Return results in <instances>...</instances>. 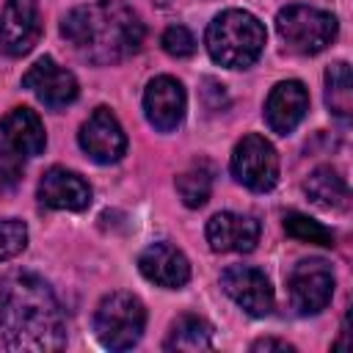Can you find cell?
<instances>
[{
	"label": "cell",
	"mask_w": 353,
	"mask_h": 353,
	"mask_svg": "<svg viewBox=\"0 0 353 353\" xmlns=\"http://www.w3.org/2000/svg\"><path fill=\"white\" fill-rule=\"evenodd\" d=\"M0 331L6 347L19 353H47L66 345L63 309L41 276L11 270L0 279Z\"/></svg>",
	"instance_id": "1"
},
{
	"label": "cell",
	"mask_w": 353,
	"mask_h": 353,
	"mask_svg": "<svg viewBox=\"0 0 353 353\" xmlns=\"http://www.w3.org/2000/svg\"><path fill=\"white\" fill-rule=\"evenodd\" d=\"M61 36L83 61L110 66L141 50L143 22L121 0H94L63 17Z\"/></svg>",
	"instance_id": "2"
},
{
	"label": "cell",
	"mask_w": 353,
	"mask_h": 353,
	"mask_svg": "<svg viewBox=\"0 0 353 353\" xmlns=\"http://www.w3.org/2000/svg\"><path fill=\"white\" fill-rule=\"evenodd\" d=\"M204 44L215 63L226 69H245L265 50V28L251 11L226 8L207 25Z\"/></svg>",
	"instance_id": "3"
},
{
	"label": "cell",
	"mask_w": 353,
	"mask_h": 353,
	"mask_svg": "<svg viewBox=\"0 0 353 353\" xmlns=\"http://www.w3.org/2000/svg\"><path fill=\"white\" fill-rule=\"evenodd\" d=\"M146 328V309L132 292H110L97 303L94 334L110 350H130Z\"/></svg>",
	"instance_id": "4"
},
{
	"label": "cell",
	"mask_w": 353,
	"mask_h": 353,
	"mask_svg": "<svg viewBox=\"0 0 353 353\" xmlns=\"http://www.w3.org/2000/svg\"><path fill=\"white\" fill-rule=\"evenodd\" d=\"M276 30L287 50L314 55L336 36V17L314 6H287L276 14Z\"/></svg>",
	"instance_id": "5"
},
{
	"label": "cell",
	"mask_w": 353,
	"mask_h": 353,
	"mask_svg": "<svg viewBox=\"0 0 353 353\" xmlns=\"http://www.w3.org/2000/svg\"><path fill=\"white\" fill-rule=\"evenodd\" d=\"M232 174L243 188L254 193L270 190L279 179V154L273 143L254 132L243 135L232 152Z\"/></svg>",
	"instance_id": "6"
},
{
	"label": "cell",
	"mask_w": 353,
	"mask_h": 353,
	"mask_svg": "<svg viewBox=\"0 0 353 353\" xmlns=\"http://www.w3.org/2000/svg\"><path fill=\"white\" fill-rule=\"evenodd\" d=\"M290 303L298 314H320L334 295V270L323 259H303L287 279Z\"/></svg>",
	"instance_id": "7"
},
{
	"label": "cell",
	"mask_w": 353,
	"mask_h": 353,
	"mask_svg": "<svg viewBox=\"0 0 353 353\" xmlns=\"http://www.w3.org/2000/svg\"><path fill=\"white\" fill-rule=\"evenodd\" d=\"M223 292L251 317H268L273 312V287L268 276L251 265H232L221 273Z\"/></svg>",
	"instance_id": "8"
},
{
	"label": "cell",
	"mask_w": 353,
	"mask_h": 353,
	"mask_svg": "<svg viewBox=\"0 0 353 353\" xmlns=\"http://www.w3.org/2000/svg\"><path fill=\"white\" fill-rule=\"evenodd\" d=\"M77 141H80V149L94 163H102V165L119 163L127 152V135H124L119 119L108 108H97L83 121V127L77 132Z\"/></svg>",
	"instance_id": "9"
},
{
	"label": "cell",
	"mask_w": 353,
	"mask_h": 353,
	"mask_svg": "<svg viewBox=\"0 0 353 353\" xmlns=\"http://www.w3.org/2000/svg\"><path fill=\"white\" fill-rule=\"evenodd\" d=\"M41 33V17L36 0H6L0 11V50L19 58L33 50Z\"/></svg>",
	"instance_id": "10"
},
{
	"label": "cell",
	"mask_w": 353,
	"mask_h": 353,
	"mask_svg": "<svg viewBox=\"0 0 353 353\" xmlns=\"http://www.w3.org/2000/svg\"><path fill=\"white\" fill-rule=\"evenodd\" d=\"M22 85L30 88L36 94L39 102H44L47 108L58 110L66 108L77 99V80L69 69H63L61 63H55L50 55L39 58L25 74H22Z\"/></svg>",
	"instance_id": "11"
},
{
	"label": "cell",
	"mask_w": 353,
	"mask_h": 353,
	"mask_svg": "<svg viewBox=\"0 0 353 353\" xmlns=\"http://www.w3.org/2000/svg\"><path fill=\"white\" fill-rule=\"evenodd\" d=\"M185 108H188V97L176 77L160 74V77L149 80V85L143 91V113L154 130H160V132L176 130L185 119Z\"/></svg>",
	"instance_id": "12"
},
{
	"label": "cell",
	"mask_w": 353,
	"mask_h": 353,
	"mask_svg": "<svg viewBox=\"0 0 353 353\" xmlns=\"http://www.w3.org/2000/svg\"><path fill=\"white\" fill-rule=\"evenodd\" d=\"M309 110V91L301 80H281L265 99V121L273 132L290 135Z\"/></svg>",
	"instance_id": "13"
},
{
	"label": "cell",
	"mask_w": 353,
	"mask_h": 353,
	"mask_svg": "<svg viewBox=\"0 0 353 353\" xmlns=\"http://www.w3.org/2000/svg\"><path fill=\"white\" fill-rule=\"evenodd\" d=\"M39 201L52 210L80 212L91 204V185L77 171L52 165L39 179Z\"/></svg>",
	"instance_id": "14"
},
{
	"label": "cell",
	"mask_w": 353,
	"mask_h": 353,
	"mask_svg": "<svg viewBox=\"0 0 353 353\" xmlns=\"http://www.w3.org/2000/svg\"><path fill=\"white\" fill-rule=\"evenodd\" d=\"M207 243L218 254H248L259 243V221L240 212H218L207 221Z\"/></svg>",
	"instance_id": "15"
},
{
	"label": "cell",
	"mask_w": 353,
	"mask_h": 353,
	"mask_svg": "<svg viewBox=\"0 0 353 353\" xmlns=\"http://www.w3.org/2000/svg\"><path fill=\"white\" fill-rule=\"evenodd\" d=\"M138 270L143 273V279H149L152 284L165 287V290H179L190 279L188 256L179 248H174L171 243L146 245L141 251V256H138Z\"/></svg>",
	"instance_id": "16"
},
{
	"label": "cell",
	"mask_w": 353,
	"mask_h": 353,
	"mask_svg": "<svg viewBox=\"0 0 353 353\" xmlns=\"http://www.w3.org/2000/svg\"><path fill=\"white\" fill-rule=\"evenodd\" d=\"M0 132L22 157H36L47 146L44 124L30 108H11L0 121Z\"/></svg>",
	"instance_id": "17"
},
{
	"label": "cell",
	"mask_w": 353,
	"mask_h": 353,
	"mask_svg": "<svg viewBox=\"0 0 353 353\" xmlns=\"http://www.w3.org/2000/svg\"><path fill=\"white\" fill-rule=\"evenodd\" d=\"M303 190H306V196H309L317 207H323V210H342V207L347 204V185H345V179L339 176V171L331 168V165L314 168V171L306 176Z\"/></svg>",
	"instance_id": "18"
},
{
	"label": "cell",
	"mask_w": 353,
	"mask_h": 353,
	"mask_svg": "<svg viewBox=\"0 0 353 353\" xmlns=\"http://www.w3.org/2000/svg\"><path fill=\"white\" fill-rule=\"evenodd\" d=\"M165 350H210L212 347V325L199 314H182L171 323V331L163 342Z\"/></svg>",
	"instance_id": "19"
},
{
	"label": "cell",
	"mask_w": 353,
	"mask_h": 353,
	"mask_svg": "<svg viewBox=\"0 0 353 353\" xmlns=\"http://www.w3.org/2000/svg\"><path fill=\"white\" fill-rule=\"evenodd\" d=\"M325 105L339 119H350L353 113V83L350 66L345 61H336L325 69Z\"/></svg>",
	"instance_id": "20"
},
{
	"label": "cell",
	"mask_w": 353,
	"mask_h": 353,
	"mask_svg": "<svg viewBox=\"0 0 353 353\" xmlns=\"http://www.w3.org/2000/svg\"><path fill=\"white\" fill-rule=\"evenodd\" d=\"M212 190V171L207 163H193L176 176V193L185 207H201L207 204Z\"/></svg>",
	"instance_id": "21"
},
{
	"label": "cell",
	"mask_w": 353,
	"mask_h": 353,
	"mask_svg": "<svg viewBox=\"0 0 353 353\" xmlns=\"http://www.w3.org/2000/svg\"><path fill=\"white\" fill-rule=\"evenodd\" d=\"M284 232L301 243H314V245H325L331 248L334 245V234L331 229H325L323 223L312 221L309 215H301V212H290L284 218Z\"/></svg>",
	"instance_id": "22"
},
{
	"label": "cell",
	"mask_w": 353,
	"mask_h": 353,
	"mask_svg": "<svg viewBox=\"0 0 353 353\" xmlns=\"http://www.w3.org/2000/svg\"><path fill=\"white\" fill-rule=\"evenodd\" d=\"M28 245V226L17 218H0V262L14 259Z\"/></svg>",
	"instance_id": "23"
},
{
	"label": "cell",
	"mask_w": 353,
	"mask_h": 353,
	"mask_svg": "<svg viewBox=\"0 0 353 353\" xmlns=\"http://www.w3.org/2000/svg\"><path fill=\"white\" fill-rule=\"evenodd\" d=\"M160 44H163V50H165L171 58H190V55L196 52V39H193V33H190L185 25H171V28H165Z\"/></svg>",
	"instance_id": "24"
},
{
	"label": "cell",
	"mask_w": 353,
	"mask_h": 353,
	"mask_svg": "<svg viewBox=\"0 0 353 353\" xmlns=\"http://www.w3.org/2000/svg\"><path fill=\"white\" fill-rule=\"evenodd\" d=\"M22 176V154L11 143H0V188H14Z\"/></svg>",
	"instance_id": "25"
},
{
	"label": "cell",
	"mask_w": 353,
	"mask_h": 353,
	"mask_svg": "<svg viewBox=\"0 0 353 353\" xmlns=\"http://www.w3.org/2000/svg\"><path fill=\"white\" fill-rule=\"evenodd\" d=\"M251 350H292V345H287L284 339H273V336H265V339H256L251 345Z\"/></svg>",
	"instance_id": "26"
},
{
	"label": "cell",
	"mask_w": 353,
	"mask_h": 353,
	"mask_svg": "<svg viewBox=\"0 0 353 353\" xmlns=\"http://www.w3.org/2000/svg\"><path fill=\"white\" fill-rule=\"evenodd\" d=\"M160 3H165V0H160Z\"/></svg>",
	"instance_id": "27"
}]
</instances>
